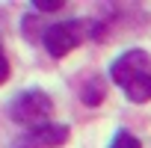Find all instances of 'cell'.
Instances as JSON below:
<instances>
[{
  "mask_svg": "<svg viewBox=\"0 0 151 148\" xmlns=\"http://www.w3.org/2000/svg\"><path fill=\"white\" fill-rule=\"evenodd\" d=\"M110 148H142V145H139V139H136L133 133H127V130H119V133L113 136Z\"/></svg>",
  "mask_w": 151,
  "mask_h": 148,
  "instance_id": "6",
  "label": "cell"
},
{
  "mask_svg": "<svg viewBox=\"0 0 151 148\" xmlns=\"http://www.w3.org/2000/svg\"><path fill=\"white\" fill-rule=\"evenodd\" d=\"M110 77L133 104L151 101V56L145 50H139V47L124 50L110 65Z\"/></svg>",
  "mask_w": 151,
  "mask_h": 148,
  "instance_id": "1",
  "label": "cell"
},
{
  "mask_svg": "<svg viewBox=\"0 0 151 148\" xmlns=\"http://www.w3.org/2000/svg\"><path fill=\"white\" fill-rule=\"evenodd\" d=\"M9 74H12V68H9V59H6L3 47H0V86H3V83L9 80Z\"/></svg>",
  "mask_w": 151,
  "mask_h": 148,
  "instance_id": "8",
  "label": "cell"
},
{
  "mask_svg": "<svg viewBox=\"0 0 151 148\" xmlns=\"http://www.w3.org/2000/svg\"><path fill=\"white\" fill-rule=\"evenodd\" d=\"M36 9L39 12H56V9H62V0H36Z\"/></svg>",
  "mask_w": 151,
  "mask_h": 148,
  "instance_id": "7",
  "label": "cell"
},
{
  "mask_svg": "<svg viewBox=\"0 0 151 148\" xmlns=\"http://www.w3.org/2000/svg\"><path fill=\"white\" fill-rule=\"evenodd\" d=\"M50 113H53V101L42 89H27V92L15 95V101L9 104V116L18 124H24L27 130L30 127H39V124H47Z\"/></svg>",
  "mask_w": 151,
  "mask_h": 148,
  "instance_id": "2",
  "label": "cell"
},
{
  "mask_svg": "<svg viewBox=\"0 0 151 148\" xmlns=\"http://www.w3.org/2000/svg\"><path fill=\"white\" fill-rule=\"evenodd\" d=\"M80 98H83V104H92V107H95V104H101V98H104V86L92 77V83H86V89L80 92Z\"/></svg>",
  "mask_w": 151,
  "mask_h": 148,
  "instance_id": "5",
  "label": "cell"
},
{
  "mask_svg": "<svg viewBox=\"0 0 151 148\" xmlns=\"http://www.w3.org/2000/svg\"><path fill=\"white\" fill-rule=\"evenodd\" d=\"M86 36H89L86 21H59V24H50L42 33V45L50 56L59 59V56H68Z\"/></svg>",
  "mask_w": 151,
  "mask_h": 148,
  "instance_id": "3",
  "label": "cell"
},
{
  "mask_svg": "<svg viewBox=\"0 0 151 148\" xmlns=\"http://www.w3.org/2000/svg\"><path fill=\"white\" fill-rule=\"evenodd\" d=\"M68 133L71 130L65 124L47 121V124H39V127H30L27 133H21L15 139V148H59V145H65Z\"/></svg>",
  "mask_w": 151,
  "mask_h": 148,
  "instance_id": "4",
  "label": "cell"
}]
</instances>
